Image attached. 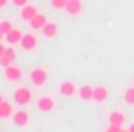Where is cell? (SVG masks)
<instances>
[{"label": "cell", "mask_w": 134, "mask_h": 132, "mask_svg": "<svg viewBox=\"0 0 134 132\" xmlns=\"http://www.w3.org/2000/svg\"><path fill=\"white\" fill-rule=\"evenodd\" d=\"M13 99H15L17 105L26 106V105H30V103L33 101V90L28 88V86H19V88L13 92Z\"/></svg>", "instance_id": "6da1fadb"}, {"label": "cell", "mask_w": 134, "mask_h": 132, "mask_svg": "<svg viewBox=\"0 0 134 132\" xmlns=\"http://www.w3.org/2000/svg\"><path fill=\"white\" fill-rule=\"evenodd\" d=\"M4 77H6L8 83L17 84V83H20V81L24 79V72H22V68L17 66V64H9V66L4 68Z\"/></svg>", "instance_id": "7a4b0ae2"}, {"label": "cell", "mask_w": 134, "mask_h": 132, "mask_svg": "<svg viewBox=\"0 0 134 132\" xmlns=\"http://www.w3.org/2000/svg\"><path fill=\"white\" fill-rule=\"evenodd\" d=\"M30 79H31V83H33L35 86H46V84H48V72H46V68H42V66L31 68Z\"/></svg>", "instance_id": "3957f363"}, {"label": "cell", "mask_w": 134, "mask_h": 132, "mask_svg": "<svg viewBox=\"0 0 134 132\" xmlns=\"http://www.w3.org/2000/svg\"><path fill=\"white\" fill-rule=\"evenodd\" d=\"M37 44H39V41H37V37L33 33H24L22 39H20V42H19V46L24 51H33L37 48Z\"/></svg>", "instance_id": "277c9868"}, {"label": "cell", "mask_w": 134, "mask_h": 132, "mask_svg": "<svg viewBox=\"0 0 134 132\" xmlns=\"http://www.w3.org/2000/svg\"><path fill=\"white\" fill-rule=\"evenodd\" d=\"M37 108H39L41 112H44V114L53 112V108H55L53 97H52V95H41V97L37 99Z\"/></svg>", "instance_id": "5b68a950"}, {"label": "cell", "mask_w": 134, "mask_h": 132, "mask_svg": "<svg viewBox=\"0 0 134 132\" xmlns=\"http://www.w3.org/2000/svg\"><path fill=\"white\" fill-rule=\"evenodd\" d=\"M15 61H17V50H15L13 46H8L6 51H4V55L0 57V66L6 68V66H9V64H15Z\"/></svg>", "instance_id": "8992f818"}, {"label": "cell", "mask_w": 134, "mask_h": 132, "mask_svg": "<svg viewBox=\"0 0 134 132\" xmlns=\"http://www.w3.org/2000/svg\"><path fill=\"white\" fill-rule=\"evenodd\" d=\"M75 92H77V86H75V83L74 81H63L61 84H59V94L63 95V97H74L75 95Z\"/></svg>", "instance_id": "52a82bcc"}, {"label": "cell", "mask_w": 134, "mask_h": 132, "mask_svg": "<svg viewBox=\"0 0 134 132\" xmlns=\"http://www.w3.org/2000/svg\"><path fill=\"white\" fill-rule=\"evenodd\" d=\"M30 114L26 112V110H17V112H13V123H15V127H19V128H22V127H28L30 125Z\"/></svg>", "instance_id": "ba28073f"}, {"label": "cell", "mask_w": 134, "mask_h": 132, "mask_svg": "<svg viewBox=\"0 0 134 132\" xmlns=\"http://www.w3.org/2000/svg\"><path fill=\"white\" fill-rule=\"evenodd\" d=\"M39 13V9L33 6V4H26L24 8H20V11H19V17H20V20H24V22H30L35 15Z\"/></svg>", "instance_id": "9c48e42d"}, {"label": "cell", "mask_w": 134, "mask_h": 132, "mask_svg": "<svg viewBox=\"0 0 134 132\" xmlns=\"http://www.w3.org/2000/svg\"><path fill=\"white\" fill-rule=\"evenodd\" d=\"M107 99H108V88H107L105 84L94 86V101L103 105V103H107Z\"/></svg>", "instance_id": "30bf717a"}, {"label": "cell", "mask_w": 134, "mask_h": 132, "mask_svg": "<svg viewBox=\"0 0 134 132\" xmlns=\"http://www.w3.org/2000/svg\"><path fill=\"white\" fill-rule=\"evenodd\" d=\"M41 33H42V37H46V39H53V37H57L59 35V26H57V22H46V26L41 30Z\"/></svg>", "instance_id": "8fae6325"}, {"label": "cell", "mask_w": 134, "mask_h": 132, "mask_svg": "<svg viewBox=\"0 0 134 132\" xmlns=\"http://www.w3.org/2000/svg\"><path fill=\"white\" fill-rule=\"evenodd\" d=\"M46 22H48V17L44 15V13H37L31 20H30V26H31V30H42L44 26H46Z\"/></svg>", "instance_id": "7c38bea8"}, {"label": "cell", "mask_w": 134, "mask_h": 132, "mask_svg": "<svg viewBox=\"0 0 134 132\" xmlns=\"http://www.w3.org/2000/svg\"><path fill=\"white\" fill-rule=\"evenodd\" d=\"M64 11H66L68 15H79V13L83 11V2H81V0H68Z\"/></svg>", "instance_id": "4fadbf2b"}, {"label": "cell", "mask_w": 134, "mask_h": 132, "mask_svg": "<svg viewBox=\"0 0 134 132\" xmlns=\"http://www.w3.org/2000/svg\"><path fill=\"white\" fill-rule=\"evenodd\" d=\"M22 35H24V33L15 26L9 33H6V37H4V39H6V42H8V44H19V42H20V39H22Z\"/></svg>", "instance_id": "5bb4252c"}, {"label": "cell", "mask_w": 134, "mask_h": 132, "mask_svg": "<svg viewBox=\"0 0 134 132\" xmlns=\"http://www.w3.org/2000/svg\"><path fill=\"white\" fill-rule=\"evenodd\" d=\"M125 112H121V110H112L110 114H108V121H110V125H119V127H123V123H125Z\"/></svg>", "instance_id": "9a60e30c"}, {"label": "cell", "mask_w": 134, "mask_h": 132, "mask_svg": "<svg viewBox=\"0 0 134 132\" xmlns=\"http://www.w3.org/2000/svg\"><path fill=\"white\" fill-rule=\"evenodd\" d=\"M79 97L83 101H94V86H90V84L79 86Z\"/></svg>", "instance_id": "2e32d148"}, {"label": "cell", "mask_w": 134, "mask_h": 132, "mask_svg": "<svg viewBox=\"0 0 134 132\" xmlns=\"http://www.w3.org/2000/svg\"><path fill=\"white\" fill-rule=\"evenodd\" d=\"M9 116H13V106H11V103L9 101H2L0 103V117H9Z\"/></svg>", "instance_id": "e0dca14e"}, {"label": "cell", "mask_w": 134, "mask_h": 132, "mask_svg": "<svg viewBox=\"0 0 134 132\" xmlns=\"http://www.w3.org/2000/svg\"><path fill=\"white\" fill-rule=\"evenodd\" d=\"M123 103L129 105V106H134V84L129 86V88H125V92H123Z\"/></svg>", "instance_id": "ac0fdd59"}, {"label": "cell", "mask_w": 134, "mask_h": 132, "mask_svg": "<svg viewBox=\"0 0 134 132\" xmlns=\"http://www.w3.org/2000/svg\"><path fill=\"white\" fill-rule=\"evenodd\" d=\"M13 28H15V26L11 24V20H8V19H4V20H0V31H2L4 35H6V33H9V31H11Z\"/></svg>", "instance_id": "d6986e66"}, {"label": "cell", "mask_w": 134, "mask_h": 132, "mask_svg": "<svg viewBox=\"0 0 134 132\" xmlns=\"http://www.w3.org/2000/svg\"><path fill=\"white\" fill-rule=\"evenodd\" d=\"M66 2H68V0H50V4H52L53 9H64Z\"/></svg>", "instance_id": "ffe728a7"}, {"label": "cell", "mask_w": 134, "mask_h": 132, "mask_svg": "<svg viewBox=\"0 0 134 132\" xmlns=\"http://www.w3.org/2000/svg\"><path fill=\"white\" fill-rule=\"evenodd\" d=\"M13 2V6H17V8H24L26 4H28V0H11Z\"/></svg>", "instance_id": "44dd1931"}, {"label": "cell", "mask_w": 134, "mask_h": 132, "mask_svg": "<svg viewBox=\"0 0 134 132\" xmlns=\"http://www.w3.org/2000/svg\"><path fill=\"white\" fill-rule=\"evenodd\" d=\"M123 127H119V125H110L108 128H107V132H119Z\"/></svg>", "instance_id": "7402d4cb"}, {"label": "cell", "mask_w": 134, "mask_h": 132, "mask_svg": "<svg viewBox=\"0 0 134 132\" xmlns=\"http://www.w3.org/2000/svg\"><path fill=\"white\" fill-rule=\"evenodd\" d=\"M8 4H9V0H0V9H4Z\"/></svg>", "instance_id": "603a6c76"}, {"label": "cell", "mask_w": 134, "mask_h": 132, "mask_svg": "<svg viewBox=\"0 0 134 132\" xmlns=\"http://www.w3.org/2000/svg\"><path fill=\"white\" fill-rule=\"evenodd\" d=\"M6 48H8V46H4L2 42H0V57H2V55H4V51H6Z\"/></svg>", "instance_id": "cb8c5ba5"}, {"label": "cell", "mask_w": 134, "mask_h": 132, "mask_svg": "<svg viewBox=\"0 0 134 132\" xmlns=\"http://www.w3.org/2000/svg\"><path fill=\"white\" fill-rule=\"evenodd\" d=\"M129 132H134V123H132V125H129Z\"/></svg>", "instance_id": "d4e9b609"}, {"label": "cell", "mask_w": 134, "mask_h": 132, "mask_svg": "<svg viewBox=\"0 0 134 132\" xmlns=\"http://www.w3.org/2000/svg\"><path fill=\"white\" fill-rule=\"evenodd\" d=\"M4 37H6V35H4V33H2V31H0V41H2V39H4Z\"/></svg>", "instance_id": "484cf974"}, {"label": "cell", "mask_w": 134, "mask_h": 132, "mask_svg": "<svg viewBox=\"0 0 134 132\" xmlns=\"http://www.w3.org/2000/svg\"><path fill=\"white\" fill-rule=\"evenodd\" d=\"M2 101H4V97H2V94H0V103H2Z\"/></svg>", "instance_id": "4316f807"}, {"label": "cell", "mask_w": 134, "mask_h": 132, "mask_svg": "<svg viewBox=\"0 0 134 132\" xmlns=\"http://www.w3.org/2000/svg\"><path fill=\"white\" fill-rule=\"evenodd\" d=\"M132 84H134V81H132Z\"/></svg>", "instance_id": "83f0119b"}, {"label": "cell", "mask_w": 134, "mask_h": 132, "mask_svg": "<svg viewBox=\"0 0 134 132\" xmlns=\"http://www.w3.org/2000/svg\"><path fill=\"white\" fill-rule=\"evenodd\" d=\"M0 119H2V117H0Z\"/></svg>", "instance_id": "f1b7e54d"}]
</instances>
